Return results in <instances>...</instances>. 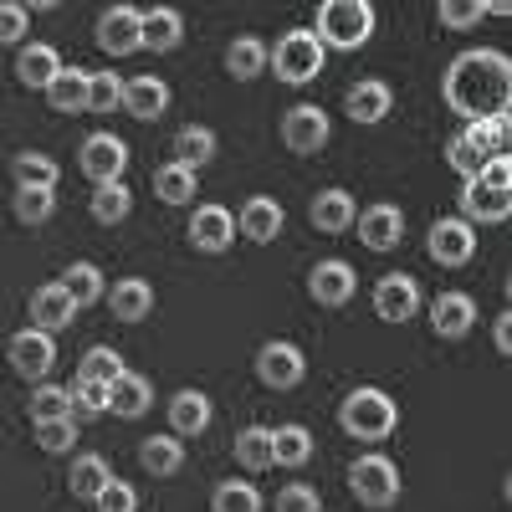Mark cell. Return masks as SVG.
I'll return each instance as SVG.
<instances>
[{"label": "cell", "instance_id": "6da1fadb", "mask_svg": "<svg viewBox=\"0 0 512 512\" xmlns=\"http://www.w3.org/2000/svg\"><path fill=\"white\" fill-rule=\"evenodd\" d=\"M446 103H451V113L472 118V123L507 118V103H512L507 57L502 52H461L446 72Z\"/></svg>", "mask_w": 512, "mask_h": 512}, {"label": "cell", "instance_id": "7a4b0ae2", "mask_svg": "<svg viewBox=\"0 0 512 512\" xmlns=\"http://www.w3.org/2000/svg\"><path fill=\"white\" fill-rule=\"evenodd\" d=\"M323 52H359L364 41L374 36V6L369 0H323L318 6V31Z\"/></svg>", "mask_w": 512, "mask_h": 512}, {"label": "cell", "instance_id": "3957f363", "mask_svg": "<svg viewBox=\"0 0 512 512\" xmlns=\"http://www.w3.org/2000/svg\"><path fill=\"white\" fill-rule=\"evenodd\" d=\"M338 425L354 436V441H384L400 425V410H395V400L384 395V390H354L349 400H344V410H338Z\"/></svg>", "mask_w": 512, "mask_h": 512}, {"label": "cell", "instance_id": "277c9868", "mask_svg": "<svg viewBox=\"0 0 512 512\" xmlns=\"http://www.w3.org/2000/svg\"><path fill=\"white\" fill-rule=\"evenodd\" d=\"M323 41L313 36V31H287L282 41H277V52H267V62L277 67V77L282 82H292V88H303V82H313L318 72H323Z\"/></svg>", "mask_w": 512, "mask_h": 512}, {"label": "cell", "instance_id": "5b68a950", "mask_svg": "<svg viewBox=\"0 0 512 512\" xmlns=\"http://www.w3.org/2000/svg\"><path fill=\"white\" fill-rule=\"evenodd\" d=\"M349 487L364 507H395L400 502V472L390 456H359L349 466Z\"/></svg>", "mask_w": 512, "mask_h": 512}, {"label": "cell", "instance_id": "8992f818", "mask_svg": "<svg viewBox=\"0 0 512 512\" xmlns=\"http://www.w3.org/2000/svg\"><path fill=\"white\" fill-rule=\"evenodd\" d=\"M77 164H82V175H88L93 185H118L123 169H128V144L113 139V134H93L88 144H82Z\"/></svg>", "mask_w": 512, "mask_h": 512}, {"label": "cell", "instance_id": "52a82bcc", "mask_svg": "<svg viewBox=\"0 0 512 512\" xmlns=\"http://www.w3.org/2000/svg\"><path fill=\"white\" fill-rule=\"evenodd\" d=\"M308 359L297 344H282V338H272V344L256 349V379L267 384V390H292L297 379H303Z\"/></svg>", "mask_w": 512, "mask_h": 512}, {"label": "cell", "instance_id": "ba28073f", "mask_svg": "<svg viewBox=\"0 0 512 512\" xmlns=\"http://www.w3.org/2000/svg\"><path fill=\"white\" fill-rule=\"evenodd\" d=\"M282 144H287L292 154H318V149L328 144V113L313 108V103L287 108V118H282Z\"/></svg>", "mask_w": 512, "mask_h": 512}, {"label": "cell", "instance_id": "9c48e42d", "mask_svg": "<svg viewBox=\"0 0 512 512\" xmlns=\"http://www.w3.org/2000/svg\"><path fill=\"white\" fill-rule=\"evenodd\" d=\"M374 313H379L384 323H410V318L420 313V287H415V277H405V272L379 277V287H374Z\"/></svg>", "mask_w": 512, "mask_h": 512}, {"label": "cell", "instance_id": "30bf717a", "mask_svg": "<svg viewBox=\"0 0 512 512\" xmlns=\"http://www.w3.org/2000/svg\"><path fill=\"white\" fill-rule=\"evenodd\" d=\"M6 359H11V369L21 374V379H47V369H52V359H57V349H52V338L47 333H36V328H21L11 344H6Z\"/></svg>", "mask_w": 512, "mask_h": 512}, {"label": "cell", "instance_id": "8fae6325", "mask_svg": "<svg viewBox=\"0 0 512 512\" xmlns=\"http://www.w3.org/2000/svg\"><path fill=\"white\" fill-rule=\"evenodd\" d=\"M431 262H441V267H466L472 262V251H477V231L466 226L461 216H451V221H436L431 226Z\"/></svg>", "mask_w": 512, "mask_h": 512}, {"label": "cell", "instance_id": "7c38bea8", "mask_svg": "<svg viewBox=\"0 0 512 512\" xmlns=\"http://www.w3.org/2000/svg\"><path fill=\"white\" fill-rule=\"evenodd\" d=\"M507 216H512V195H502V190H492L482 180H466L461 185V221L466 226H497Z\"/></svg>", "mask_w": 512, "mask_h": 512}, {"label": "cell", "instance_id": "4fadbf2b", "mask_svg": "<svg viewBox=\"0 0 512 512\" xmlns=\"http://www.w3.org/2000/svg\"><path fill=\"white\" fill-rule=\"evenodd\" d=\"M139 21H144V11H134V6H113V11H103V16H98V47H103L108 57L139 52Z\"/></svg>", "mask_w": 512, "mask_h": 512}, {"label": "cell", "instance_id": "5bb4252c", "mask_svg": "<svg viewBox=\"0 0 512 512\" xmlns=\"http://www.w3.org/2000/svg\"><path fill=\"white\" fill-rule=\"evenodd\" d=\"M236 241V216L221 205H195V216H190V246L195 251H226Z\"/></svg>", "mask_w": 512, "mask_h": 512}, {"label": "cell", "instance_id": "9a60e30c", "mask_svg": "<svg viewBox=\"0 0 512 512\" xmlns=\"http://www.w3.org/2000/svg\"><path fill=\"white\" fill-rule=\"evenodd\" d=\"M354 287H359V277H354L349 262H318L313 277H308V292H313L318 308H344L354 297Z\"/></svg>", "mask_w": 512, "mask_h": 512}, {"label": "cell", "instance_id": "2e32d148", "mask_svg": "<svg viewBox=\"0 0 512 512\" xmlns=\"http://www.w3.org/2000/svg\"><path fill=\"white\" fill-rule=\"evenodd\" d=\"M477 323V303L466 292H441L436 303H431V328L436 338H466Z\"/></svg>", "mask_w": 512, "mask_h": 512}, {"label": "cell", "instance_id": "e0dca14e", "mask_svg": "<svg viewBox=\"0 0 512 512\" xmlns=\"http://www.w3.org/2000/svg\"><path fill=\"white\" fill-rule=\"evenodd\" d=\"M72 313H77V308H72V297H67L57 282L31 292V328H36V333H47V338L62 333V328L72 323Z\"/></svg>", "mask_w": 512, "mask_h": 512}, {"label": "cell", "instance_id": "ac0fdd59", "mask_svg": "<svg viewBox=\"0 0 512 512\" xmlns=\"http://www.w3.org/2000/svg\"><path fill=\"white\" fill-rule=\"evenodd\" d=\"M354 221H359V236H364L369 251H395L400 236H405V216L395 205H374V210H364V216H354Z\"/></svg>", "mask_w": 512, "mask_h": 512}, {"label": "cell", "instance_id": "d6986e66", "mask_svg": "<svg viewBox=\"0 0 512 512\" xmlns=\"http://www.w3.org/2000/svg\"><path fill=\"white\" fill-rule=\"evenodd\" d=\"M282 221H287V216H282V205H277V200H267V195H256V200H246V205H241V221H236V226H241V236H246V241L267 246V241H277V236H282Z\"/></svg>", "mask_w": 512, "mask_h": 512}, {"label": "cell", "instance_id": "ffe728a7", "mask_svg": "<svg viewBox=\"0 0 512 512\" xmlns=\"http://www.w3.org/2000/svg\"><path fill=\"white\" fill-rule=\"evenodd\" d=\"M103 297H108L113 318H123V323H144V318L154 313V287H149L144 277H123V282H113V292H103Z\"/></svg>", "mask_w": 512, "mask_h": 512}, {"label": "cell", "instance_id": "44dd1931", "mask_svg": "<svg viewBox=\"0 0 512 512\" xmlns=\"http://www.w3.org/2000/svg\"><path fill=\"white\" fill-rule=\"evenodd\" d=\"M149 405H154V390H149V379H144V374H128V369H123V374L108 384V410H113V415L139 420Z\"/></svg>", "mask_w": 512, "mask_h": 512}, {"label": "cell", "instance_id": "7402d4cb", "mask_svg": "<svg viewBox=\"0 0 512 512\" xmlns=\"http://www.w3.org/2000/svg\"><path fill=\"white\" fill-rule=\"evenodd\" d=\"M180 36H185L180 11H169V6L144 11V21H139V47H149V52H175Z\"/></svg>", "mask_w": 512, "mask_h": 512}, {"label": "cell", "instance_id": "603a6c76", "mask_svg": "<svg viewBox=\"0 0 512 512\" xmlns=\"http://www.w3.org/2000/svg\"><path fill=\"white\" fill-rule=\"evenodd\" d=\"M11 180H16V190H57L62 169H57V159L26 149V154H16V159H11Z\"/></svg>", "mask_w": 512, "mask_h": 512}, {"label": "cell", "instance_id": "cb8c5ba5", "mask_svg": "<svg viewBox=\"0 0 512 512\" xmlns=\"http://www.w3.org/2000/svg\"><path fill=\"white\" fill-rule=\"evenodd\" d=\"M47 103L57 113H88V72H82V67H62L47 82Z\"/></svg>", "mask_w": 512, "mask_h": 512}, {"label": "cell", "instance_id": "d4e9b609", "mask_svg": "<svg viewBox=\"0 0 512 512\" xmlns=\"http://www.w3.org/2000/svg\"><path fill=\"white\" fill-rule=\"evenodd\" d=\"M123 108L149 123V118H159L169 108V88L159 77H134V82H123Z\"/></svg>", "mask_w": 512, "mask_h": 512}, {"label": "cell", "instance_id": "484cf974", "mask_svg": "<svg viewBox=\"0 0 512 512\" xmlns=\"http://www.w3.org/2000/svg\"><path fill=\"white\" fill-rule=\"evenodd\" d=\"M308 216H313V226H318V231L338 236V231H349V226H354L359 210H354V195H344V190H323V195L313 200Z\"/></svg>", "mask_w": 512, "mask_h": 512}, {"label": "cell", "instance_id": "4316f807", "mask_svg": "<svg viewBox=\"0 0 512 512\" xmlns=\"http://www.w3.org/2000/svg\"><path fill=\"white\" fill-rule=\"evenodd\" d=\"M205 425H210V400L200 390H180L169 400V431L175 436H200Z\"/></svg>", "mask_w": 512, "mask_h": 512}, {"label": "cell", "instance_id": "83f0119b", "mask_svg": "<svg viewBox=\"0 0 512 512\" xmlns=\"http://www.w3.org/2000/svg\"><path fill=\"white\" fill-rule=\"evenodd\" d=\"M57 72H62V57H57L52 47H41V41L16 57V77L26 82V88H41V93H47V82H52Z\"/></svg>", "mask_w": 512, "mask_h": 512}, {"label": "cell", "instance_id": "f1b7e54d", "mask_svg": "<svg viewBox=\"0 0 512 512\" xmlns=\"http://www.w3.org/2000/svg\"><path fill=\"white\" fill-rule=\"evenodd\" d=\"M57 287L72 297V308H88V303H98V297L108 292V287H103V272H98L93 262H72V267L62 272Z\"/></svg>", "mask_w": 512, "mask_h": 512}, {"label": "cell", "instance_id": "f546056e", "mask_svg": "<svg viewBox=\"0 0 512 512\" xmlns=\"http://www.w3.org/2000/svg\"><path fill=\"white\" fill-rule=\"evenodd\" d=\"M313 461V436L303 425H277L272 431V466H308Z\"/></svg>", "mask_w": 512, "mask_h": 512}, {"label": "cell", "instance_id": "4dcf8cb0", "mask_svg": "<svg viewBox=\"0 0 512 512\" xmlns=\"http://www.w3.org/2000/svg\"><path fill=\"white\" fill-rule=\"evenodd\" d=\"M108 482H113V472H108V461H103V456H77V461H72L67 487H72V497H77V502H93Z\"/></svg>", "mask_w": 512, "mask_h": 512}, {"label": "cell", "instance_id": "1f68e13d", "mask_svg": "<svg viewBox=\"0 0 512 512\" xmlns=\"http://www.w3.org/2000/svg\"><path fill=\"white\" fill-rule=\"evenodd\" d=\"M390 88H384V82H354L349 88V118L354 123H379L384 113H390Z\"/></svg>", "mask_w": 512, "mask_h": 512}, {"label": "cell", "instance_id": "d6a6232c", "mask_svg": "<svg viewBox=\"0 0 512 512\" xmlns=\"http://www.w3.org/2000/svg\"><path fill=\"white\" fill-rule=\"evenodd\" d=\"M139 461H144L149 477H175L180 466H185V451H180L175 436H149V441L139 446Z\"/></svg>", "mask_w": 512, "mask_h": 512}, {"label": "cell", "instance_id": "836d02e7", "mask_svg": "<svg viewBox=\"0 0 512 512\" xmlns=\"http://www.w3.org/2000/svg\"><path fill=\"white\" fill-rule=\"evenodd\" d=\"M154 195L164 200V205H190L200 190H195V169H185V164H175L169 159L159 175H154Z\"/></svg>", "mask_w": 512, "mask_h": 512}, {"label": "cell", "instance_id": "e575fe53", "mask_svg": "<svg viewBox=\"0 0 512 512\" xmlns=\"http://www.w3.org/2000/svg\"><path fill=\"white\" fill-rule=\"evenodd\" d=\"M210 159H216V134H210V128H200V123L180 128V134H175V164L200 169V164H210Z\"/></svg>", "mask_w": 512, "mask_h": 512}, {"label": "cell", "instance_id": "d590c367", "mask_svg": "<svg viewBox=\"0 0 512 512\" xmlns=\"http://www.w3.org/2000/svg\"><path fill=\"white\" fill-rule=\"evenodd\" d=\"M226 72H231L236 82L262 77V72H267V47H262L256 36H241V41H231V52H226Z\"/></svg>", "mask_w": 512, "mask_h": 512}, {"label": "cell", "instance_id": "8d00e7d4", "mask_svg": "<svg viewBox=\"0 0 512 512\" xmlns=\"http://www.w3.org/2000/svg\"><path fill=\"white\" fill-rule=\"evenodd\" d=\"M236 461L246 466V472H267L272 466V431L267 425H246V431L236 436Z\"/></svg>", "mask_w": 512, "mask_h": 512}, {"label": "cell", "instance_id": "74e56055", "mask_svg": "<svg viewBox=\"0 0 512 512\" xmlns=\"http://www.w3.org/2000/svg\"><path fill=\"white\" fill-rule=\"evenodd\" d=\"M128 210H134V195L123 190V180H118V185H98V190H93V221H98V226H118V221L128 216Z\"/></svg>", "mask_w": 512, "mask_h": 512}, {"label": "cell", "instance_id": "f35d334b", "mask_svg": "<svg viewBox=\"0 0 512 512\" xmlns=\"http://www.w3.org/2000/svg\"><path fill=\"white\" fill-rule=\"evenodd\" d=\"M47 420H72V395L57 390V384H36V395H31V425H47Z\"/></svg>", "mask_w": 512, "mask_h": 512}, {"label": "cell", "instance_id": "ab89813d", "mask_svg": "<svg viewBox=\"0 0 512 512\" xmlns=\"http://www.w3.org/2000/svg\"><path fill=\"white\" fill-rule=\"evenodd\" d=\"M446 159H451V169H456L461 180H482V169L492 164V159H487V154H482V149H477L472 139H466V134H456V139H451ZM497 159H502V154H497Z\"/></svg>", "mask_w": 512, "mask_h": 512}, {"label": "cell", "instance_id": "60d3db41", "mask_svg": "<svg viewBox=\"0 0 512 512\" xmlns=\"http://www.w3.org/2000/svg\"><path fill=\"white\" fill-rule=\"evenodd\" d=\"M123 374V359L113 354V349H88V354H82V369H77V379H88V384H103V390H108V384Z\"/></svg>", "mask_w": 512, "mask_h": 512}, {"label": "cell", "instance_id": "b9f144b4", "mask_svg": "<svg viewBox=\"0 0 512 512\" xmlns=\"http://www.w3.org/2000/svg\"><path fill=\"white\" fill-rule=\"evenodd\" d=\"M210 512H262V497L251 482H221L210 497Z\"/></svg>", "mask_w": 512, "mask_h": 512}, {"label": "cell", "instance_id": "7bdbcfd3", "mask_svg": "<svg viewBox=\"0 0 512 512\" xmlns=\"http://www.w3.org/2000/svg\"><path fill=\"white\" fill-rule=\"evenodd\" d=\"M67 395H72V420H103L108 415V390H103V384L77 379Z\"/></svg>", "mask_w": 512, "mask_h": 512}, {"label": "cell", "instance_id": "ee69618b", "mask_svg": "<svg viewBox=\"0 0 512 512\" xmlns=\"http://www.w3.org/2000/svg\"><path fill=\"white\" fill-rule=\"evenodd\" d=\"M52 205H57L52 190H16V195H11V210H16L21 226H41V221L52 216Z\"/></svg>", "mask_w": 512, "mask_h": 512}, {"label": "cell", "instance_id": "f6af8a7d", "mask_svg": "<svg viewBox=\"0 0 512 512\" xmlns=\"http://www.w3.org/2000/svg\"><path fill=\"white\" fill-rule=\"evenodd\" d=\"M123 108V82L113 72H88V113H113Z\"/></svg>", "mask_w": 512, "mask_h": 512}, {"label": "cell", "instance_id": "bcb514c9", "mask_svg": "<svg viewBox=\"0 0 512 512\" xmlns=\"http://www.w3.org/2000/svg\"><path fill=\"white\" fill-rule=\"evenodd\" d=\"M72 441H77V420H47V425H36V446L47 451V456L72 451Z\"/></svg>", "mask_w": 512, "mask_h": 512}, {"label": "cell", "instance_id": "7dc6e473", "mask_svg": "<svg viewBox=\"0 0 512 512\" xmlns=\"http://www.w3.org/2000/svg\"><path fill=\"white\" fill-rule=\"evenodd\" d=\"M93 507H98V512H134V507H139V492L128 487V482H118V477H113V482L93 497Z\"/></svg>", "mask_w": 512, "mask_h": 512}, {"label": "cell", "instance_id": "c3c4849f", "mask_svg": "<svg viewBox=\"0 0 512 512\" xmlns=\"http://www.w3.org/2000/svg\"><path fill=\"white\" fill-rule=\"evenodd\" d=\"M277 512H323V502H318V492H313V487L292 482V487H282V492H277Z\"/></svg>", "mask_w": 512, "mask_h": 512}, {"label": "cell", "instance_id": "681fc988", "mask_svg": "<svg viewBox=\"0 0 512 512\" xmlns=\"http://www.w3.org/2000/svg\"><path fill=\"white\" fill-rule=\"evenodd\" d=\"M492 16V6H461V0H441V26H477Z\"/></svg>", "mask_w": 512, "mask_h": 512}, {"label": "cell", "instance_id": "f907efd6", "mask_svg": "<svg viewBox=\"0 0 512 512\" xmlns=\"http://www.w3.org/2000/svg\"><path fill=\"white\" fill-rule=\"evenodd\" d=\"M21 31H26V6H0V41H21Z\"/></svg>", "mask_w": 512, "mask_h": 512}, {"label": "cell", "instance_id": "816d5d0a", "mask_svg": "<svg viewBox=\"0 0 512 512\" xmlns=\"http://www.w3.org/2000/svg\"><path fill=\"white\" fill-rule=\"evenodd\" d=\"M482 185H492V190L512 195V164H507V154H502V159H492V164L482 169Z\"/></svg>", "mask_w": 512, "mask_h": 512}, {"label": "cell", "instance_id": "f5cc1de1", "mask_svg": "<svg viewBox=\"0 0 512 512\" xmlns=\"http://www.w3.org/2000/svg\"><path fill=\"white\" fill-rule=\"evenodd\" d=\"M492 338H497V354H507V349H512V323H507V313L497 318V328H492Z\"/></svg>", "mask_w": 512, "mask_h": 512}]
</instances>
